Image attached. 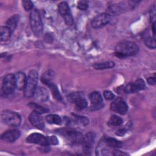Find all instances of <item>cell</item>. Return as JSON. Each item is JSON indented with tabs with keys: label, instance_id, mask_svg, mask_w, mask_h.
<instances>
[{
	"label": "cell",
	"instance_id": "obj_1",
	"mask_svg": "<svg viewBox=\"0 0 156 156\" xmlns=\"http://www.w3.org/2000/svg\"><path fill=\"white\" fill-rule=\"evenodd\" d=\"M138 45L132 41H122L119 43L115 47V54L119 57L123 58L127 56H133L138 52Z\"/></svg>",
	"mask_w": 156,
	"mask_h": 156
},
{
	"label": "cell",
	"instance_id": "obj_37",
	"mask_svg": "<svg viewBox=\"0 0 156 156\" xmlns=\"http://www.w3.org/2000/svg\"><path fill=\"white\" fill-rule=\"evenodd\" d=\"M147 83L150 85H155V77H151L147 79Z\"/></svg>",
	"mask_w": 156,
	"mask_h": 156
},
{
	"label": "cell",
	"instance_id": "obj_6",
	"mask_svg": "<svg viewBox=\"0 0 156 156\" xmlns=\"http://www.w3.org/2000/svg\"><path fill=\"white\" fill-rule=\"evenodd\" d=\"M1 120L4 124L12 127L18 126L21 122L20 115L10 110H4L2 112Z\"/></svg>",
	"mask_w": 156,
	"mask_h": 156
},
{
	"label": "cell",
	"instance_id": "obj_4",
	"mask_svg": "<svg viewBox=\"0 0 156 156\" xmlns=\"http://www.w3.org/2000/svg\"><path fill=\"white\" fill-rule=\"evenodd\" d=\"M38 83V73L35 69L30 71L27 82L24 88V96L27 98H31L34 95Z\"/></svg>",
	"mask_w": 156,
	"mask_h": 156
},
{
	"label": "cell",
	"instance_id": "obj_35",
	"mask_svg": "<svg viewBox=\"0 0 156 156\" xmlns=\"http://www.w3.org/2000/svg\"><path fill=\"white\" fill-rule=\"evenodd\" d=\"M104 97L107 100H112L115 98V94L109 90H105L103 93Z\"/></svg>",
	"mask_w": 156,
	"mask_h": 156
},
{
	"label": "cell",
	"instance_id": "obj_5",
	"mask_svg": "<svg viewBox=\"0 0 156 156\" xmlns=\"http://www.w3.org/2000/svg\"><path fill=\"white\" fill-rule=\"evenodd\" d=\"M30 24L34 34L38 37L43 30V23L39 12L36 9H33L30 14Z\"/></svg>",
	"mask_w": 156,
	"mask_h": 156
},
{
	"label": "cell",
	"instance_id": "obj_19",
	"mask_svg": "<svg viewBox=\"0 0 156 156\" xmlns=\"http://www.w3.org/2000/svg\"><path fill=\"white\" fill-rule=\"evenodd\" d=\"M155 35H151L150 32L148 30L143 32L142 35V37L145 44L147 47L151 49H154L155 48Z\"/></svg>",
	"mask_w": 156,
	"mask_h": 156
},
{
	"label": "cell",
	"instance_id": "obj_20",
	"mask_svg": "<svg viewBox=\"0 0 156 156\" xmlns=\"http://www.w3.org/2000/svg\"><path fill=\"white\" fill-rule=\"evenodd\" d=\"M15 76L16 88L20 90H24L27 82V77L26 74L23 72H18Z\"/></svg>",
	"mask_w": 156,
	"mask_h": 156
},
{
	"label": "cell",
	"instance_id": "obj_3",
	"mask_svg": "<svg viewBox=\"0 0 156 156\" xmlns=\"http://www.w3.org/2000/svg\"><path fill=\"white\" fill-rule=\"evenodd\" d=\"M55 133L63 136L73 144L81 143L83 139V135L82 133L72 128H60L56 130Z\"/></svg>",
	"mask_w": 156,
	"mask_h": 156
},
{
	"label": "cell",
	"instance_id": "obj_2",
	"mask_svg": "<svg viewBox=\"0 0 156 156\" xmlns=\"http://www.w3.org/2000/svg\"><path fill=\"white\" fill-rule=\"evenodd\" d=\"M26 141L28 143L38 144L42 146L56 145L58 143V141L55 136H46L38 133H31L27 136Z\"/></svg>",
	"mask_w": 156,
	"mask_h": 156
},
{
	"label": "cell",
	"instance_id": "obj_27",
	"mask_svg": "<svg viewBox=\"0 0 156 156\" xmlns=\"http://www.w3.org/2000/svg\"><path fill=\"white\" fill-rule=\"evenodd\" d=\"M105 140L107 144L113 149H118V148L121 147L122 146V143L121 141L113 138H110V137L105 138Z\"/></svg>",
	"mask_w": 156,
	"mask_h": 156
},
{
	"label": "cell",
	"instance_id": "obj_30",
	"mask_svg": "<svg viewBox=\"0 0 156 156\" xmlns=\"http://www.w3.org/2000/svg\"><path fill=\"white\" fill-rule=\"evenodd\" d=\"M48 87H49L54 98L55 99H56L57 100H58V101H61L62 100V96H61V94H60L57 86L52 83L49 84L48 85Z\"/></svg>",
	"mask_w": 156,
	"mask_h": 156
},
{
	"label": "cell",
	"instance_id": "obj_36",
	"mask_svg": "<svg viewBox=\"0 0 156 156\" xmlns=\"http://www.w3.org/2000/svg\"><path fill=\"white\" fill-rule=\"evenodd\" d=\"M127 132V130L126 128H122V129H119L116 131V134L118 136H123Z\"/></svg>",
	"mask_w": 156,
	"mask_h": 156
},
{
	"label": "cell",
	"instance_id": "obj_15",
	"mask_svg": "<svg viewBox=\"0 0 156 156\" xmlns=\"http://www.w3.org/2000/svg\"><path fill=\"white\" fill-rule=\"evenodd\" d=\"M145 87V82L141 79H138L134 82L129 83L124 88V91L126 93H133L144 89Z\"/></svg>",
	"mask_w": 156,
	"mask_h": 156
},
{
	"label": "cell",
	"instance_id": "obj_29",
	"mask_svg": "<svg viewBox=\"0 0 156 156\" xmlns=\"http://www.w3.org/2000/svg\"><path fill=\"white\" fill-rule=\"evenodd\" d=\"M29 106H30L34 110L38 113H47L49 110L48 109H46V108L38 105V104L34 103V102H30L29 104Z\"/></svg>",
	"mask_w": 156,
	"mask_h": 156
},
{
	"label": "cell",
	"instance_id": "obj_7",
	"mask_svg": "<svg viewBox=\"0 0 156 156\" xmlns=\"http://www.w3.org/2000/svg\"><path fill=\"white\" fill-rule=\"evenodd\" d=\"M68 99L74 104L77 110H83L87 106V102L80 92H74L68 96Z\"/></svg>",
	"mask_w": 156,
	"mask_h": 156
},
{
	"label": "cell",
	"instance_id": "obj_25",
	"mask_svg": "<svg viewBox=\"0 0 156 156\" xmlns=\"http://www.w3.org/2000/svg\"><path fill=\"white\" fill-rule=\"evenodd\" d=\"M12 32L6 26H3L1 29V40L2 41H6L9 40L11 37Z\"/></svg>",
	"mask_w": 156,
	"mask_h": 156
},
{
	"label": "cell",
	"instance_id": "obj_22",
	"mask_svg": "<svg viewBox=\"0 0 156 156\" xmlns=\"http://www.w3.org/2000/svg\"><path fill=\"white\" fill-rule=\"evenodd\" d=\"M54 73L51 69H49V70H47L46 71H45L43 73V74L42 75L41 78L42 82L48 86L49 84L52 83V80L54 77Z\"/></svg>",
	"mask_w": 156,
	"mask_h": 156
},
{
	"label": "cell",
	"instance_id": "obj_9",
	"mask_svg": "<svg viewBox=\"0 0 156 156\" xmlns=\"http://www.w3.org/2000/svg\"><path fill=\"white\" fill-rule=\"evenodd\" d=\"M58 8L59 13L64 19L65 23L68 25H72L74 19L68 3L66 2H62L58 4Z\"/></svg>",
	"mask_w": 156,
	"mask_h": 156
},
{
	"label": "cell",
	"instance_id": "obj_14",
	"mask_svg": "<svg viewBox=\"0 0 156 156\" xmlns=\"http://www.w3.org/2000/svg\"><path fill=\"white\" fill-rule=\"evenodd\" d=\"M110 20V15L107 13H102L96 16L91 21V25L94 28H101L107 24Z\"/></svg>",
	"mask_w": 156,
	"mask_h": 156
},
{
	"label": "cell",
	"instance_id": "obj_34",
	"mask_svg": "<svg viewBox=\"0 0 156 156\" xmlns=\"http://www.w3.org/2000/svg\"><path fill=\"white\" fill-rule=\"evenodd\" d=\"M149 13H150V17H151V20L152 21V24L155 23V5L153 4L150 10H149Z\"/></svg>",
	"mask_w": 156,
	"mask_h": 156
},
{
	"label": "cell",
	"instance_id": "obj_28",
	"mask_svg": "<svg viewBox=\"0 0 156 156\" xmlns=\"http://www.w3.org/2000/svg\"><path fill=\"white\" fill-rule=\"evenodd\" d=\"M122 123V119L121 117L115 115H112L108 121V126H112V127L119 126L121 125Z\"/></svg>",
	"mask_w": 156,
	"mask_h": 156
},
{
	"label": "cell",
	"instance_id": "obj_26",
	"mask_svg": "<svg viewBox=\"0 0 156 156\" xmlns=\"http://www.w3.org/2000/svg\"><path fill=\"white\" fill-rule=\"evenodd\" d=\"M46 121L52 124H56V125H60L62 124V119L61 118L55 114H50L46 116Z\"/></svg>",
	"mask_w": 156,
	"mask_h": 156
},
{
	"label": "cell",
	"instance_id": "obj_16",
	"mask_svg": "<svg viewBox=\"0 0 156 156\" xmlns=\"http://www.w3.org/2000/svg\"><path fill=\"white\" fill-rule=\"evenodd\" d=\"M115 149L110 147L105 141L104 138L98 143L96 149V154L97 155H113V152Z\"/></svg>",
	"mask_w": 156,
	"mask_h": 156
},
{
	"label": "cell",
	"instance_id": "obj_31",
	"mask_svg": "<svg viewBox=\"0 0 156 156\" xmlns=\"http://www.w3.org/2000/svg\"><path fill=\"white\" fill-rule=\"evenodd\" d=\"M77 123H80L83 126H87L88 124V119H87L85 116H80L74 115V117Z\"/></svg>",
	"mask_w": 156,
	"mask_h": 156
},
{
	"label": "cell",
	"instance_id": "obj_33",
	"mask_svg": "<svg viewBox=\"0 0 156 156\" xmlns=\"http://www.w3.org/2000/svg\"><path fill=\"white\" fill-rule=\"evenodd\" d=\"M22 5L24 7V9L28 11V10H32L33 9V3L32 1L29 0H24L22 1Z\"/></svg>",
	"mask_w": 156,
	"mask_h": 156
},
{
	"label": "cell",
	"instance_id": "obj_11",
	"mask_svg": "<svg viewBox=\"0 0 156 156\" xmlns=\"http://www.w3.org/2000/svg\"><path fill=\"white\" fill-rule=\"evenodd\" d=\"M110 110L121 115H125L128 110L126 102L121 98H117L110 104Z\"/></svg>",
	"mask_w": 156,
	"mask_h": 156
},
{
	"label": "cell",
	"instance_id": "obj_18",
	"mask_svg": "<svg viewBox=\"0 0 156 156\" xmlns=\"http://www.w3.org/2000/svg\"><path fill=\"white\" fill-rule=\"evenodd\" d=\"M20 136V132L17 129H12L4 132L1 135V139L8 141L13 142L16 141Z\"/></svg>",
	"mask_w": 156,
	"mask_h": 156
},
{
	"label": "cell",
	"instance_id": "obj_24",
	"mask_svg": "<svg viewBox=\"0 0 156 156\" xmlns=\"http://www.w3.org/2000/svg\"><path fill=\"white\" fill-rule=\"evenodd\" d=\"M115 66V63L112 61H107L101 63H94L93 66L96 69H105L113 68Z\"/></svg>",
	"mask_w": 156,
	"mask_h": 156
},
{
	"label": "cell",
	"instance_id": "obj_13",
	"mask_svg": "<svg viewBox=\"0 0 156 156\" xmlns=\"http://www.w3.org/2000/svg\"><path fill=\"white\" fill-rule=\"evenodd\" d=\"M132 5L129 4L126 5L124 3H118V4H115L110 5L108 9H107V13L109 15H119L126 10L127 9H132Z\"/></svg>",
	"mask_w": 156,
	"mask_h": 156
},
{
	"label": "cell",
	"instance_id": "obj_23",
	"mask_svg": "<svg viewBox=\"0 0 156 156\" xmlns=\"http://www.w3.org/2000/svg\"><path fill=\"white\" fill-rule=\"evenodd\" d=\"M20 19V16H18V15L16 14L13 15L12 16H11L7 21L6 23V26H7L10 30L11 31L13 32L14 31V30L15 29L18 22L19 21Z\"/></svg>",
	"mask_w": 156,
	"mask_h": 156
},
{
	"label": "cell",
	"instance_id": "obj_32",
	"mask_svg": "<svg viewBox=\"0 0 156 156\" xmlns=\"http://www.w3.org/2000/svg\"><path fill=\"white\" fill-rule=\"evenodd\" d=\"M89 2L88 1H79L77 2V8L81 10H85L88 7Z\"/></svg>",
	"mask_w": 156,
	"mask_h": 156
},
{
	"label": "cell",
	"instance_id": "obj_21",
	"mask_svg": "<svg viewBox=\"0 0 156 156\" xmlns=\"http://www.w3.org/2000/svg\"><path fill=\"white\" fill-rule=\"evenodd\" d=\"M34 96L35 98L41 102H45L49 99V93L46 89L43 87H39L37 88Z\"/></svg>",
	"mask_w": 156,
	"mask_h": 156
},
{
	"label": "cell",
	"instance_id": "obj_17",
	"mask_svg": "<svg viewBox=\"0 0 156 156\" xmlns=\"http://www.w3.org/2000/svg\"><path fill=\"white\" fill-rule=\"evenodd\" d=\"M29 120L30 123L38 129H43L44 128V122L40 113L35 111L32 112L29 116Z\"/></svg>",
	"mask_w": 156,
	"mask_h": 156
},
{
	"label": "cell",
	"instance_id": "obj_8",
	"mask_svg": "<svg viewBox=\"0 0 156 156\" xmlns=\"http://www.w3.org/2000/svg\"><path fill=\"white\" fill-rule=\"evenodd\" d=\"M16 79L15 76L13 74H9L6 75L2 82V91L5 94H11L16 88Z\"/></svg>",
	"mask_w": 156,
	"mask_h": 156
},
{
	"label": "cell",
	"instance_id": "obj_10",
	"mask_svg": "<svg viewBox=\"0 0 156 156\" xmlns=\"http://www.w3.org/2000/svg\"><path fill=\"white\" fill-rule=\"evenodd\" d=\"M95 138V135L93 132H89L85 134L83 136V139L82 141V149L84 153L87 155H90L93 146L94 144Z\"/></svg>",
	"mask_w": 156,
	"mask_h": 156
},
{
	"label": "cell",
	"instance_id": "obj_12",
	"mask_svg": "<svg viewBox=\"0 0 156 156\" xmlns=\"http://www.w3.org/2000/svg\"><path fill=\"white\" fill-rule=\"evenodd\" d=\"M90 100L91 102L90 108L91 110H97L103 107V99L101 93L99 91H93L90 94Z\"/></svg>",
	"mask_w": 156,
	"mask_h": 156
}]
</instances>
